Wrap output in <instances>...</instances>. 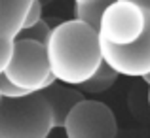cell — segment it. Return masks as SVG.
Segmentation results:
<instances>
[{"label": "cell", "instance_id": "obj_3", "mask_svg": "<svg viewBox=\"0 0 150 138\" xmlns=\"http://www.w3.org/2000/svg\"><path fill=\"white\" fill-rule=\"evenodd\" d=\"M4 76L27 93H42L55 81L48 61V49L44 44L34 40L17 38L13 55L4 70Z\"/></svg>", "mask_w": 150, "mask_h": 138}, {"label": "cell", "instance_id": "obj_4", "mask_svg": "<svg viewBox=\"0 0 150 138\" xmlns=\"http://www.w3.org/2000/svg\"><path fill=\"white\" fill-rule=\"evenodd\" d=\"M148 27L144 8L127 0H114L101 19L99 38L112 46H129L137 42Z\"/></svg>", "mask_w": 150, "mask_h": 138}, {"label": "cell", "instance_id": "obj_5", "mask_svg": "<svg viewBox=\"0 0 150 138\" xmlns=\"http://www.w3.org/2000/svg\"><path fill=\"white\" fill-rule=\"evenodd\" d=\"M63 132L65 138H116L118 121L108 104L84 98L69 113Z\"/></svg>", "mask_w": 150, "mask_h": 138}, {"label": "cell", "instance_id": "obj_17", "mask_svg": "<svg viewBox=\"0 0 150 138\" xmlns=\"http://www.w3.org/2000/svg\"><path fill=\"white\" fill-rule=\"evenodd\" d=\"M144 81H146V85H148V106H150V76H146V78H143Z\"/></svg>", "mask_w": 150, "mask_h": 138}, {"label": "cell", "instance_id": "obj_13", "mask_svg": "<svg viewBox=\"0 0 150 138\" xmlns=\"http://www.w3.org/2000/svg\"><path fill=\"white\" fill-rule=\"evenodd\" d=\"M0 91H2L4 98H21V97L30 95V93L23 91V89H19L17 85H13L6 76H4V74H0Z\"/></svg>", "mask_w": 150, "mask_h": 138}, {"label": "cell", "instance_id": "obj_11", "mask_svg": "<svg viewBox=\"0 0 150 138\" xmlns=\"http://www.w3.org/2000/svg\"><path fill=\"white\" fill-rule=\"evenodd\" d=\"M51 30L53 29H51L46 21H40L34 27H30V29H23L17 38H23V40H34V42H40V44L46 46L48 40H50V36H51Z\"/></svg>", "mask_w": 150, "mask_h": 138}, {"label": "cell", "instance_id": "obj_8", "mask_svg": "<svg viewBox=\"0 0 150 138\" xmlns=\"http://www.w3.org/2000/svg\"><path fill=\"white\" fill-rule=\"evenodd\" d=\"M34 0H0V36L17 40Z\"/></svg>", "mask_w": 150, "mask_h": 138}, {"label": "cell", "instance_id": "obj_14", "mask_svg": "<svg viewBox=\"0 0 150 138\" xmlns=\"http://www.w3.org/2000/svg\"><path fill=\"white\" fill-rule=\"evenodd\" d=\"M40 21H42V0H34L29 15H27V21H25V27H23V29H30V27H34Z\"/></svg>", "mask_w": 150, "mask_h": 138}, {"label": "cell", "instance_id": "obj_10", "mask_svg": "<svg viewBox=\"0 0 150 138\" xmlns=\"http://www.w3.org/2000/svg\"><path fill=\"white\" fill-rule=\"evenodd\" d=\"M118 76H120V74H118L116 70H112L108 64H106V62H103L101 68L97 70L95 76H93L89 81H86L84 85H80L78 89H80L82 93H89V95L105 93V91H108V89L116 83Z\"/></svg>", "mask_w": 150, "mask_h": 138}, {"label": "cell", "instance_id": "obj_7", "mask_svg": "<svg viewBox=\"0 0 150 138\" xmlns=\"http://www.w3.org/2000/svg\"><path fill=\"white\" fill-rule=\"evenodd\" d=\"M42 95H44V98L48 100L51 112H53L55 129H63L72 108L86 98L80 89L72 87V85H65L61 81H53L48 89L42 91Z\"/></svg>", "mask_w": 150, "mask_h": 138}, {"label": "cell", "instance_id": "obj_20", "mask_svg": "<svg viewBox=\"0 0 150 138\" xmlns=\"http://www.w3.org/2000/svg\"><path fill=\"white\" fill-rule=\"evenodd\" d=\"M116 138H118V136H116Z\"/></svg>", "mask_w": 150, "mask_h": 138}, {"label": "cell", "instance_id": "obj_6", "mask_svg": "<svg viewBox=\"0 0 150 138\" xmlns=\"http://www.w3.org/2000/svg\"><path fill=\"white\" fill-rule=\"evenodd\" d=\"M148 13V27L146 32L137 42L129 46H112L101 40V53L103 61L116 70L120 76L125 78H146L150 76V11Z\"/></svg>", "mask_w": 150, "mask_h": 138}, {"label": "cell", "instance_id": "obj_16", "mask_svg": "<svg viewBox=\"0 0 150 138\" xmlns=\"http://www.w3.org/2000/svg\"><path fill=\"white\" fill-rule=\"evenodd\" d=\"M74 4H91V2H101V0H72Z\"/></svg>", "mask_w": 150, "mask_h": 138}, {"label": "cell", "instance_id": "obj_15", "mask_svg": "<svg viewBox=\"0 0 150 138\" xmlns=\"http://www.w3.org/2000/svg\"><path fill=\"white\" fill-rule=\"evenodd\" d=\"M127 2H133V4H137V6H141V8L150 11V0H127Z\"/></svg>", "mask_w": 150, "mask_h": 138}, {"label": "cell", "instance_id": "obj_12", "mask_svg": "<svg viewBox=\"0 0 150 138\" xmlns=\"http://www.w3.org/2000/svg\"><path fill=\"white\" fill-rule=\"evenodd\" d=\"M13 46H15V40L0 36V74H4V70L10 64L11 55H13Z\"/></svg>", "mask_w": 150, "mask_h": 138}, {"label": "cell", "instance_id": "obj_18", "mask_svg": "<svg viewBox=\"0 0 150 138\" xmlns=\"http://www.w3.org/2000/svg\"><path fill=\"white\" fill-rule=\"evenodd\" d=\"M2 98H4V97H2V91H0V102H2Z\"/></svg>", "mask_w": 150, "mask_h": 138}, {"label": "cell", "instance_id": "obj_19", "mask_svg": "<svg viewBox=\"0 0 150 138\" xmlns=\"http://www.w3.org/2000/svg\"><path fill=\"white\" fill-rule=\"evenodd\" d=\"M50 138H53V136H50Z\"/></svg>", "mask_w": 150, "mask_h": 138}, {"label": "cell", "instance_id": "obj_9", "mask_svg": "<svg viewBox=\"0 0 150 138\" xmlns=\"http://www.w3.org/2000/svg\"><path fill=\"white\" fill-rule=\"evenodd\" d=\"M114 0H101V2H91V4H74V19L89 25L99 32L101 19L105 15L106 8L112 4Z\"/></svg>", "mask_w": 150, "mask_h": 138}, {"label": "cell", "instance_id": "obj_2", "mask_svg": "<svg viewBox=\"0 0 150 138\" xmlns=\"http://www.w3.org/2000/svg\"><path fill=\"white\" fill-rule=\"evenodd\" d=\"M55 119L42 93L0 102V138H50Z\"/></svg>", "mask_w": 150, "mask_h": 138}, {"label": "cell", "instance_id": "obj_1", "mask_svg": "<svg viewBox=\"0 0 150 138\" xmlns=\"http://www.w3.org/2000/svg\"><path fill=\"white\" fill-rule=\"evenodd\" d=\"M46 49L55 81L72 87L89 81L105 62L99 32L78 19L55 25Z\"/></svg>", "mask_w": 150, "mask_h": 138}]
</instances>
